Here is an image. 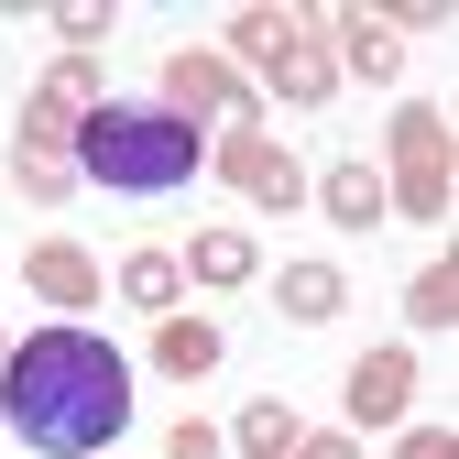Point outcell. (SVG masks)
<instances>
[{
    "mask_svg": "<svg viewBox=\"0 0 459 459\" xmlns=\"http://www.w3.org/2000/svg\"><path fill=\"white\" fill-rule=\"evenodd\" d=\"M0 416L55 459H99L132 416V372L99 328H33L12 351V372H0Z\"/></svg>",
    "mask_w": 459,
    "mask_h": 459,
    "instance_id": "obj_1",
    "label": "cell"
},
{
    "mask_svg": "<svg viewBox=\"0 0 459 459\" xmlns=\"http://www.w3.org/2000/svg\"><path fill=\"white\" fill-rule=\"evenodd\" d=\"M197 164H208V143H197V121H176V109L99 99L88 121H77V176L109 186V197H176Z\"/></svg>",
    "mask_w": 459,
    "mask_h": 459,
    "instance_id": "obj_2",
    "label": "cell"
},
{
    "mask_svg": "<svg viewBox=\"0 0 459 459\" xmlns=\"http://www.w3.org/2000/svg\"><path fill=\"white\" fill-rule=\"evenodd\" d=\"M448 121L437 109H405V121H394V176H383V208H405V219H448Z\"/></svg>",
    "mask_w": 459,
    "mask_h": 459,
    "instance_id": "obj_3",
    "label": "cell"
},
{
    "mask_svg": "<svg viewBox=\"0 0 459 459\" xmlns=\"http://www.w3.org/2000/svg\"><path fill=\"white\" fill-rule=\"evenodd\" d=\"M219 176H230V186H241V197H263V219L307 197V164H296V153H284V143H263L252 121H241V132H219Z\"/></svg>",
    "mask_w": 459,
    "mask_h": 459,
    "instance_id": "obj_4",
    "label": "cell"
},
{
    "mask_svg": "<svg viewBox=\"0 0 459 459\" xmlns=\"http://www.w3.org/2000/svg\"><path fill=\"white\" fill-rule=\"evenodd\" d=\"M12 176H22V197H77V121H44V109H33V121H22V153H12Z\"/></svg>",
    "mask_w": 459,
    "mask_h": 459,
    "instance_id": "obj_5",
    "label": "cell"
},
{
    "mask_svg": "<svg viewBox=\"0 0 459 459\" xmlns=\"http://www.w3.org/2000/svg\"><path fill=\"white\" fill-rule=\"evenodd\" d=\"M416 405V361L405 351H361L351 361V427H394Z\"/></svg>",
    "mask_w": 459,
    "mask_h": 459,
    "instance_id": "obj_6",
    "label": "cell"
},
{
    "mask_svg": "<svg viewBox=\"0 0 459 459\" xmlns=\"http://www.w3.org/2000/svg\"><path fill=\"white\" fill-rule=\"evenodd\" d=\"M22 284H33L44 307H66V317H77V307L99 296V263H88L77 241H33V252H22Z\"/></svg>",
    "mask_w": 459,
    "mask_h": 459,
    "instance_id": "obj_7",
    "label": "cell"
},
{
    "mask_svg": "<svg viewBox=\"0 0 459 459\" xmlns=\"http://www.w3.org/2000/svg\"><path fill=\"white\" fill-rule=\"evenodd\" d=\"M328 44H339L328 66H351V77H394V66H405V33H394L383 12H339V22H328Z\"/></svg>",
    "mask_w": 459,
    "mask_h": 459,
    "instance_id": "obj_8",
    "label": "cell"
},
{
    "mask_svg": "<svg viewBox=\"0 0 459 459\" xmlns=\"http://www.w3.org/2000/svg\"><path fill=\"white\" fill-rule=\"evenodd\" d=\"M164 109H241V66H230V55H176V66H164Z\"/></svg>",
    "mask_w": 459,
    "mask_h": 459,
    "instance_id": "obj_9",
    "label": "cell"
},
{
    "mask_svg": "<svg viewBox=\"0 0 459 459\" xmlns=\"http://www.w3.org/2000/svg\"><path fill=\"white\" fill-rule=\"evenodd\" d=\"M263 77H273L284 99H328V88H339V66H328V44H317L307 22H296V33H284V44L263 55Z\"/></svg>",
    "mask_w": 459,
    "mask_h": 459,
    "instance_id": "obj_10",
    "label": "cell"
},
{
    "mask_svg": "<svg viewBox=\"0 0 459 459\" xmlns=\"http://www.w3.org/2000/svg\"><path fill=\"white\" fill-rule=\"evenodd\" d=\"M176 284H186V263L164 252V241H143V252H121V284H109V296H132V307H153V317H176Z\"/></svg>",
    "mask_w": 459,
    "mask_h": 459,
    "instance_id": "obj_11",
    "label": "cell"
},
{
    "mask_svg": "<svg viewBox=\"0 0 459 459\" xmlns=\"http://www.w3.org/2000/svg\"><path fill=\"white\" fill-rule=\"evenodd\" d=\"M153 372H176V383L219 372V328L208 317H153Z\"/></svg>",
    "mask_w": 459,
    "mask_h": 459,
    "instance_id": "obj_12",
    "label": "cell"
},
{
    "mask_svg": "<svg viewBox=\"0 0 459 459\" xmlns=\"http://www.w3.org/2000/svg\"><path fill=\"white\" fill-rule=\"evenodd\" d=\"M33 109H44V121H88V109H99V66H88V55H66V66H44Z\"/></svg>",
    "mask_w": 459,
    "mask_h": 459,
    "instance_id": "obj_13",
    "label": "cell"
},
{
    "mask_svg": "<svg viewBox=\"0 0 459 459\" xmlns=\"http://www.w3.org/2000/svg\"><path fill=\"white\" fill-rule=\"evenodd\" d=\"M273 307H284V317H307V328L339 317V273H328V263H284V273H273Z\"/></svg>",
    "mask_w": 459,
    "mask_h": 459,
    "instance_id": "obj_14",
    "label": "cell"
},
{
    "mask_svg": "<svg viewBox=\"0 0 459 459\" xmlns=\"http://www.w3.org/2000/svg\"><path fill=\"white\" fill-rule=\"evenodd\" d=\"M339 230H372L383 219V176H372V164H339V176H328V197H317Z\"/></svg>",
    "mask_w": 459,
    "mask_h": 459,
    "instance_id": "obj_15",
    "label": "cell"
},
{
    "mask_svg": "<svg viewBox=\"0 0 459 459\" xmlns=\"http://www.w3.org/2000/svg\"><path fill=\"white\" fill-rule=\"evenodd\" d=\"M186 273L197 284H252V241H241V230H197V241H186Z\"/></svg>",
    "mask_w": 459,
    "mask_h": 459,
    "instance_id": "obj_16",
    "label": "cell"
},
{
    "mask_svg": "<svg viewBox=\"0 0 459 459\" xmlns=\"http://www.w3.org/2000/svg\"><path fill=\"white\" fill-rule=\"evenodd\" d=\"M459 317V273H448V252L427 263V273H405V328H448Z\"/></svg>",
    "mask_w": 459,
    "mask_h": 459,
    "instance_id": "obj_17",
    "label": "cell"
},
{
    "mask_svg": "<svg viewBox=\"0 0 459 459\" xmlns=\"http://www.w3.org/2000/svg\"><path fill=\"white\" fill-rule=\"evenodd\" d=\"M296 22H307V12H263V0H252V12H230V66H263Z\"/></svg>",
    "mask_w": 459,
    "mask_h": 459,
    "instance_id": "obj_18",
    "label": "cell"
},
{
    "mask_svg": "<svg viewBox=\"0 0 459 459\" xmlns=\"http://www.w3.org/2000/svg\"><path fill=\"white\" fill-rule=\"evenodd\" d=\"M230 437H241V448H252V459H284V448H296V437H307V427H296V405H273V394H263V405H252V416H241V427H230Z\"/></svg>",
    "mask_w": 459,
    "mask_h": 459,
    "instance_id": "obj_19",
    "label": "cell"
},
{
    "mask_svg": "<svg viewBox=\"0 0 459 459\" xmlns=\"http://www.w3.org/2000/svg\"><path fill=\"white\" fill-rule=\"evenodd\" d=\"M44 22H55V33H66L77 55H99V33H109V22H121V12H109V0H66V12H44Z\"/></svg>",
    "mask_w": 459,
    "mask_h": 459,
    "instance_id": "obj_20",
    "label": "cell"
},
{
    "mask_svg": "<svg viewBox=\"0 0 459 459\" xmlns=\"http://www.w3.org/2000/svg\"><path fill=\"white\" fill-rule=\"evenodd\" d=\"M284 459H361V427H307Z\"/></svg>",
    "mask_w": 459,
    "mask_h": 459,
    "instance_id": "obj_21",
    "label": "cell"
},
{
    "mask_svg": "<svg viewBox=\"0 0 459 459\" xmlns=\"http://www.w3.org/2000/svg\"><path fill=\"white\" fill-rule=\"evenodd\" d=\"M164 459H219V427H208V416H186L176 437H164Z\"/></svg>",
    "mask_w": 459,
    "mask_h": 459,
    "instance_id": "obj_22",
    "label": "cell"
},
{
    "mask_svg": "<svg viewBox=\"0 0 459 459\" xmlns=\"http://www.w3.org/2000/svg\"><path fill=\"white\" fill-rule=\"evenodd\" d=\"M394 459H459V437H448V427H405V448H394Z\"/></svg>",
    "mask_w": 459,
    "mask_h": 459,
    "instance_id": "obj_23",
    "label": "cell"
}]
</instances>
